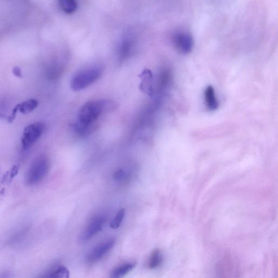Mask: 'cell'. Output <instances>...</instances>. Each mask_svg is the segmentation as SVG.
Listing matches in <instances>:
<instances>
[{
    "mask_svg": "<svg viewBox=\"0 0 278 278\" xmlns=\"http://www.w3.org/2000/svg\"><path fill=\"white\" fill-rule=\"evenodd\" d=\"M106 102L92 101L84 104L78 113L79 123L89 126L93 123L106 110Z\"/></svg>",
    "mask_w": 278,
    "mask_h": 278,
    "instance_id": "1",
    "label": "cell"
},
{
    "mask_svg": "<svg viewBox=\"0 0 278 278\" xmlns=\"http://www.w3.org/2000/svg\"><path fill=\"white\" fill-rule=\"evenodd\" d=\"M102 70L93 67L81 71L74 75L71 82V88L74 91H79L88 87L101 77Z\"/></svg>",
    "mask_w": 278,
    "mask_h": 278,
    "instance_id": "2",
    "label": "cell"
},
{
    "mask_svg": "<svg viewBox=\"0 0 278 278\" xmlns=\"http://www.w3.org/2000/svg\"><path fill=\"white\" fill-rule=\"evenodd\" d=\"M50 163L48 159L44 157L37 158L26 173L27 185H32L40 182L49 171Z\"/></svg>",
    "mask_w": 278,
    "mask_h": 278,
    "instance_id": "3",
    "label": "cell"
},
{
    "mask_svg": "<svg viewBox=\"0 0 278 278\" xmlns=\"http://www.w3.org/2000/svg\"><path fill=\"white\" fill-rule=\"evenodd\" d=\"M45 130V125L42 122H36L25 127L21 137L22 148L29 149L38 140Z\"/></svg>",
    "mask_w": 278,
    "mask_h": 278,
    "instance_id": "4",
    "label": "cell"
},
{
    "mask_svg": "<svg viewBox=\"0 0 278 278\" xmlns=\"http://www.w3.org/2000/svg\"><path fill=\"white\" fill-rule=\"evenodd\" d=\"M173 42L176 49L185 54L190 53L194 45L192 36L186 32L177 33L174 36Z\"/></svg>",
    "mask_w": 278,
    "mask_h": 278,
    "instance_id": "5",
    "label": "cell"
},
{
    "mask_svg": "<svg viewBox=\"0 0 278 278\" xmlns=\"http://www.w3.org/2000/svg\"><path fill=\"white\" fill-rule=\"evenodd\" d=\"M115 244V240H108L94 248L88 254L87 260L89 263H95L100 260L110 252Z\"/></svg>",
    "mask_w": 278,
    "mask_h": 278,
    "instance_id": "6",
    "label": "cell"
},
{
    "mask_svg": "<svg viewBox=\"0 0 278 278\" xmlns=\"http://www.w3.org/2000/svg\"><path fill=\"white\" fill-rule=\"evenodd\" d=\"M105 223V219L102 216H98L93 219L82 234L81 240L83 241H88L102 230Z\"/></svg>",
    "mask_w": 278,
    "mask_h": 278,
    "instance_id": "7",
    "label": "cell"
},
{
    "mask_svg": "<svg viewBox=\"0 0 278 278\" xmlns=\"http://www.w3.org/2000/svg\"><path fill=\"white\" fill-rule=\"evenodd\" d=\"M141 80L140 89L141 91L148 95L151 96L153 93V74L149 70L146 69L139 75Z\"/></svg>",
    "mask_w": 278,
    "mask_h": 278,
    "instance_id": "8",
    "label": "cell"
},
{
    "mask_svg": "<svg viewBox=\"0 0 278 278\" xmlns=\"http://www.w3.org/2000/svg\"><path fill=\"white\" fill-rule=\"evenodd\" d=\"M205 101L207 108L210 111L218 109L219 102L217 100L214 89L211 86L207 87L204 93Z\"/></svg>",
    "mask_w": 278,
    "mask_h": 278,
    "instance_id": "9",
    "label": "cell"
},
{
    "mask_svg": "<svg viewBox=\"0 0 278 278\" xmlns=\"http://www.w3.org/2000/svg\"><path fill=\"white\" fill-rule=\"evenodd\" d=\"M136 266V263L130 262L123 265L117 267L113 270L111 277L113 278H119L123 277L132 271Z\"/></svg>",
    "mask_w": 278,
    "mask_h": 278,
    "instance_id": "10",
    "label": "cell"
},
{
    "mask_svg": "<svg viewBox=\"0 0 278 278\" xmlns=\"http://www.w3.org/2000/svg\"><path fill=\"white\" fill-rule=\"evenodd\" d=\"M163 261V256L159 249H155L148 259V266L149 269H156Z\"/></svg>",
    "mask_w": 278,
    "mask_h": 278,
    "instance_id": "11",
    "label": "cell"
},
{
    "mask_svg": "<svg viewBox=\"0 0 278 278\" xmlns=\"http://www.w3.org/2000/svg\"><path fill=\"white\" fill-rule=\"evenodd\" d=\"M133 42L132 37L129 36L126 37L122 40L120 48V56L122 59L125 58L129 55L132 49Z\"/></svg>",
    "mask_w": 278,
    "mask_h": 278,
    "instance_id": "12",
    "label": "cell"
},
{
    "mask_svg": "<svg viewBox=\"0 0 278 278\" xmlns=\"http://www.w3.org/2000/svg\"><path fill=\"white\" fill-rule=\"evenodd\" d=\"M37 106H38V102L35 99H29V100L19 103V111L23 114H28L34 111Z\"/></svg>",
    "mask_w": 278,
    "mask_h": 278,
    "instance_id": "13",
    "label": "cell"
},
{
    "mask_svg": "<svg viewBox=\"0 0 278 278\" xmlns=\"http://www.w3.org/2000/svg\"><path fill=\"white\" fill-rule=\"evenodd\" d=\"M58 1L60 8L64 13L72 14L76 11V0H58Z\"/></svg>",
    "mask_w": 278,
    "mask_h": 278,
    "instance_id": "14",
    "label": "cell"
},
{
    "mask_svg": "<svg viewBox=\"0 0 278 278\" xmlns=\"http://www.w3.org/2000/svg\"><path fill=\"white\" fill-rule=\"evenodd\" d=\"M48 277L55 278H68L70 277V272L67 267L62 266L52 272Z\"/></svg>",
    "mask_w": 278,
    "mask_h": 278,
    "instance_id": "15",
    "label": "cell"
},
{
    "mask_svg": "<svg viewBox=\"0 0 278 278\" xmlns=\"http://www.w3.org/2000/svg\"><path fill=\"white\" fill-rule=\"evenodd\" d=\"M19 171V167L18 166H13L9 171L4 174L2 183H9L11 182L13 179L18 174Z\"/></svg>",
    "mask_w": 278,
    "mask_h": 278,
    "instance_id": "16",
    "label": "cell"
},
{
    "mask_svg": "<svg viewBox=\"0 0 278 278\" xmlns=\"http://www.w3.org/2000/svg\"><path fill=\"white\" fill-rule=\"evenodd\" d=\"M125 216V209H122L119 211L114 219L112 220L110 224L111 227L113 229H116L120 227L122 221Z\"/></svg>",
    "mask_w": 278,
    "mask_h": 278,
    "instance_id": "17",
    "label": "cell"
},
{
    "mask_svg": "<svg viewBox=\"0 0 278 278\" xmlns=\"http://www.w3.org/2000/svg\"><path fill=\"white\" fill-rule=\"evenodd\" d=\"M113 178L117 182L123 181L127 178L126 172L122 169H119L113 174Z\"/></svg>",
    "mask_w": 278,
    "mask_h": 278,
    "instance_id": "18",
    "label": "cell"
},
{
    "mask_svg": "<svg viewBox=\"0 0 278 278\" xmlns=\"http://www.w3.org/2000/svg\"><path fill=\"white\" fill-rule=\"evenodd\" d=\"M19 109V104L17 105L14 108L11 115L8 117L7 121L9 123H12L14 120L15 119Z\"/></svg>",
    "mask_w": 278,
    "mask_h": 278,
    "instance_id": "19",
    "label": "cell"
},
{
    "mask_svg": "<svg viewBox=\"0 0 278 278\" xmlns=\"http://www.w3.org/2000/svg\"><path fill=\"white\" fill-rule=\"evenodd\" d=\"M13 73L16 76L19 78L22 77L21 69L20 67H15L13 68Z\"/></svg>",
    "mask_w": 278,
    "mask_h": 278,
    "instance_id": "20",
    "label": "cell"
}]
</instances>
